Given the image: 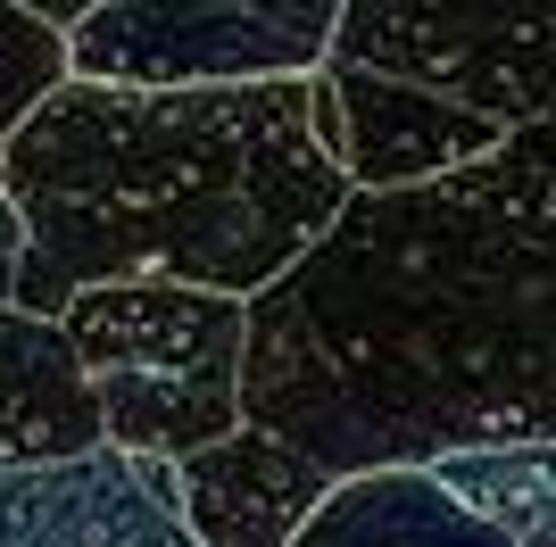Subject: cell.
Masks as SVG:
<instances>
[{
  "instance_id": "cell-7",
  "label": "cell",
  "mask_w": 556,
  "mask_h": 547,
  "mask_svg": "<svg viewBox=\"0 0 556 547\" xmlns=\"http://www.w3.org/2000/svg\"><path fill=\"white\" fill-rule=\"evenodd\" d=\"M325 489L332 481L291 440L257 432V423H232L225 440L159 465V498L191 531V547H291V531L307 523V506Z\"/></svg>"
},
{
  "instance_id": "cell-10",
  "label": "cell",
  "mask_w": 556,
  "mask_h": 547,
  "mask_svg": "<svg viewBox=\"0 0 556 547\" xmlns=\"http://www.w3.org/2000/svg\"><path fill=\"white\" fill-rule=\"evenodd\" d=\"M291 547H523L473 506H457L424 465H382V473H349L307 506Z\"/></svg>"
},
{
  "instance_id": "cell-11",
  "label": "cell",
  "mask_w": 556,
  "mask_h": 547,
  "mask_svg": "<svg viewBox=\"0 0 556 547\" xmlns=\"http://www.w3.org/2000/svg\"><path fill=\"white\" fill-rule=\"evenodd\" d=\"M457 506H473L482 523H498L507 539H532L556 523V440H507V448H465L424 465Z\"/></svg>"
},
{
  "instance_id": "cell-9",
  "label": "cell",
  "mask_w": 556,
  "mask_h": 547,
  "mask_svg": "<svg viewBox=\"0 0 556 547\" xmlns=\"http://www.w3.org/2000/svg\"><path fill=\"white\" fill-rule=\"evenodd\" d=\"M100 448V407L84 390L59 316L0 307V465H67Z\"/></svg>"
},
{
  "instance_id": "cell-15",
  "label": "cell",
  "mask_w": 556,
  "mask_h": 547,
  "mask_svg": "<svg viewBox=\"0 0 556 547\" xmlns=\"http://www.w3.org/2000/svg\"><path fill=\"white\" fill-rule=\"evenodd\" d=\"M523 547H556V523H548V531H532V539H523Z\"/></svg>"
},
{
  "instance_id": "cell-14",
  "label": "cell",
  "mask_w": 556,
  "mask_h": 547,
  "mask_svg": "<svg viewBox=\"0 0 556 547\" xmlns=\"http://www.w3.org/2000/svg\"><path fill=\"white\" fill-rule=\"evenodd\" d=\"M17 9H34V17H42V25H59V34H67L75 17H92L100 0H17Z\"/></svg>"
},
{
  "instance_id": "cell-3",
  "label": "cell",
  "mask_w": 556,
  "mask_h": 547,
  "mask_svg": "<svg viewBox=\"0 0 556 547\" xmlns=\"http://www.w3.org/2000/svg\"><path fill=\"white\" fill-rule=\"evenodd\" d=\"M100 448L175 465L241 423V298L191 282H92L59 307Z\"/></svg>"
},
{
  "instance_id": "cell-8",
  "label": "cell",
  "mask_w": 556,
  "mask_h": 547,
  "mask_svg": "<svg viewBox=\"0 0 556 547\" xmlns=\"http://www.w3.org/2000/svg\"><path fill=\"white\" fill-rule=\"evenodd\" d=\"M0 547H191L166 514L159 465L116 448L67 465H0Z\"/></svg>"
},
{
  "instance_id": "cell-12",
  "label": "cell",
  "mask_w": 556,
  "mask_h": 547,
  "mask_svg": "<svg viewBox=\"0 0 556 547\" xmlns=\"http://www.w3.org/2000/svg\"><path fill=\"white\" fill-rule=\"evenodd\" d=\"M59 84H67V34L17 0H0V150Z\"/></svg>"
},
{
  "instance_id": "cell-13",
  "label": "cell",
  "mask_w": 556,
  "mask_h": 547,
  "mask_svg": "<svg viewBox=\"0 0 556 547\" xmlns=\"http://www.w3.org/2000/svg\"><path fill=\"white\" fill-rule=\"evenodd\" d=\"M17 266H25V225H17V207L0 200V307H17Z\"/></svg>"
},
{
  "instance_id": "cell-4",
  "label": "cell",
  "mask_w": 556,
  "mask_h": 547,
  "mask_svg": "<svg viewBox=\"0 0 556 547\" xmlns=\"http://www.w3.org/2000/svg\"><path fill=\"white\" fill-rule=\"evenodd\" d=\"M325 59L490 116L540 125L556 91V0H341Z\"/></svg>"
},
{
  "instance_id": "cell-1",
  "label": "cell",
  "mask_w": 556,
  "mask_h": 547,
  "mask_svg": "<svg viewBox=\"0 0 556 547\" xmlns=\"http://www.w3.org/2000/svg\"><path fill=\"white\" fill-rule=\"evenodd\" d=\"M548 232V116L448 175L349 191L241 298V423L291 440L325 481L556 440Z\"/></svg>"
},
{
  "instance_id": "cell-6",
  "label": "cell",
  "mask_w": 556,
  "mask_h": 547,
  "mask_svg": "<svg viewBox=\"0 0 556 547\" xmlns=\"http://www.w3.org/2000/svg\"><path fill=\"white\" fill-rule=\"evenodd\" d=\"M307 133L341 166L349 191H399V182L448 175L465 158H490L507 141L490 116L457 109V100H432L416 84L341 67V59H325L307 75Z\"/></svg>"
},
{
  "instance_id": "cell-5",
  "label": "cell",
  "mask_w": 556,
  "mask_h": 547,
  "mask_svg": "<svg viewBox=\"0 0 556 547\" xmlns=\"http://www.w3.org/2000/svg\"><path fill=\"white\" fill-rule=\"evenodd\" d=\"M341 0H100L67 25V75L116 91L300 84L325 67Z\"/></svg>"
},
{
  "instance_id": "cell-2",
  "label": "cell",
  "mask_w": 556,
  "mask_h": 547,
  "mask_svg": "<svg viewBox=\"0 0 556 547\" xmlns=\"http://www.w3.org/2000/svg\"><path fill=\"white\" fill-rule=\"evenodd\" d=\"M25 225L17 307L59 316L92 282H191L257 298L349 200L300 84L116 91L59 84L0 150Z\"/></svg>"
}]
</instances>
